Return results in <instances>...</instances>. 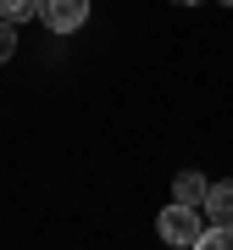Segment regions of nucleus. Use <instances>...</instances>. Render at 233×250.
<instances>
[{"label": "nucleus", "instance_id": "6e6552de", "mask_svg": "<svg viewBox=\"0 0 233 250\" xmlns=\"http://www.w3.org/2000/svg\"><path fill=\"white\" fill-rule=\"evenodd\" d=\"M222 6H233V0H222Z\"/></svg>", "mask_w": 233, "mask_h": 250}, {"label": "nucleus", "instance_id": "20e7f679", "mask_svg": "<svg viewBox=\"0 0 233 250\" xmlns=\"http://www.w3.org/2000/svg\"><path fill=\"white\" fill-rule=\"evenodd\" d=\"M206 172H178L172 178V200H183V206H206Z\"/></svg>", "mask_w": 233, "mask_h": 250}, {"label": "nucleus", "instance_id": "7ed1b4c3", "mask_svg": "<svg viewBox=\"0 0 233 250\" xmlns=\"http://www.w3.org/2000/svg\"><path fill=\"white\" fill-rule=\"evenodd\" d=\"M206 223H216V228H233V178H222V184H211L206 189Z\"/></svg>", "mask_w": 233, "mask_h": 250}, {"label": "nucleus", "instance_id": "f03ea898", "mask_svg": "<svg viewBox=\"0 0 233 250\" xmlns=\"http://www.w3.org/2000/svg\"><path fill=\"white\" fill-rule=\"evenodd\" d=\"M39 22L50 34H78L89 22V0H39Z\"/></svg>", "mask_w": 233, "mask_h": 250}, {"label": "nucleus", "instance_id": "0eeeda50", "mask_svg": "<svg viewBox=\"0 0 233 250\" xmlns=\"http://www.w3.org/2000/svg\"><path fill=\"white\" fill-rule=\"evenodd\" d=\"M178 6H200V0H178Z\"/></svg>", "mask_w": 233, "mask_h": 250}, {"label": "nucleus", "instance_id": "f257e3e1", "mask_svg": "<svg viewBox=\"0 0 233 250\" xmlns=\"http://www.w3.org/2000/svg\"><path fill=\"white\" fill-rule=\"evenodd\" d=\"M155 233H161L167 245H178V250H200V239H206V211H200V206L172 200L167 211L155 217Z\"/></svg>", "mask_w": 233, "mask_h": 250}, {"label": "nucleus", "instance_id": "39448f33", "mask_svg": "<svg viewBox=\"0 0 233 250\" xmlns=\"http://www.w3.org/2000/svg\"><path fill=\"white\" fill-rule=\"evenodd\" d=\"M0 17H6V22H34L39 17V0H0Z\"/></svg>", "mask_w": 233, "mask_h": 250}, {"label": "nucleus", "instance_id": "423d86ee", "mask_svg": "<svg viewBox=\"0 0 233 250\" xmlns=\"http://www.w3.org/2000/svg\"><path fill=\"white\" fill-rule=\"evenodd\" d=\"M11 56H17V22L0 17V62H11Z\"/></svg>", "mask_w": 233, "mask_h": 250}]
</instances>
